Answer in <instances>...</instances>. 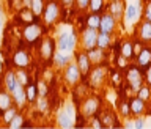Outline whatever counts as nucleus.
<instances>
[{
  "label": "nucleus",
  "mask_w": 151,
  "mask_h": 129,
  "mask_svg": "<svg viewBox=\"0 0 151 129\" xmlns=\"http://www.w3.org/2000/svg\"><path fill=\"white\" fill-rule=\"evenodd\" d=\"M57 126L66 128V129L76 126V112H74L73 102L65 104V106L58 110V115H57Z\"/></svg>",
  "instance_id": "obj_1"
},
{
  "label": "nucleus",
  "mask_w": 151,
  "mask_h": 129,
  "mask_svg": "<svg viewBox=\"0 0 151 129\" xmlns=\"http://www.w3.org/2000/svg\"><path fill=\"white\" fill-rule=\"evenodd\" d=\"M55 43H57V50L73 54L76 50V46H77V36H76L74 32H63Z\"/></svg>",
  "instance_id": "obj_2"
},
{
  "label": "nucleus",
  "mask_w": 151,
  "mask_h": 129,
  "mask_svg": "<svg viewBox=\"0 0 151 129\" xmlns=\"http://www.w3.org/2000/svg\"><path fill=\"white\" fill-rule=\"evenodd\" d=\"M60 13H61V8H60V3L57 0H49L46 5H44V9H42V19L47 25H55L60 19Z\"/></svg>",
  "instance_id": "obj_3"
},
{
  "label": "nucleus",
  "mask_w": 151,
  "mask_h": 129,
  "mask_svg": "<svg viewBox=\"0 0 151 129\" xmlns=\"http://www.w3.org/2000/svg\"><path fill=\"white\" fill-rule=\"evenodd\" d=\"M63 77H65V82L66 85H69V87H77L80 84V80H82V73H80L77 63L73 60L69 61L68 65L65 66V73H63Z\"/></svg>",
  "instance_id": "obj_4"
},
{
  "label": "nucleus",
  "mask_w": 151,
  "mask_h": 129,
  "mask_svg": "<svg viewBox=\"0 0 151 129\" xmlns=\"http://www.w3.org/2000/svg\"><path fill=\"white\" fill-rule=\"evenodd\" d=\"M107 77V69L104 65H96L94 68L90 69V73L87 76V80H88V85L91 88H99L101 85L104 84V80Z\"/></svg>",
  "instance_id": "obj_5"
},
{
  "label": "nucleus",
  "mask_w": 151,
  "mask_h": 129,
  "mask_svg": "<svg viewBox=\"0 0 151 129\" xmlns=\"http://www.w3.org/2000/svg\"><path fill=\"white\" fill-rule=\"evenodd\" d=\"M41 36H42V27L40 24H35V22L27 24L22 30V38L28 46H33L36 41H40Z\"/></svg>",
  "instance_id": "obj_6"
},
{
  "label": "nucleus",
  "mask_w": 151,
  "mask_h": 129,
  "mask_svg": "<svg viewBox=\"0 0 151 129\" xmlns=\"http://www.w3.org/2000/svg\"><path fill=\"white\" fill-rule=\"evenodd\" d=\"M126 80H127V84H129L132 92H137L145 82L142 69L139 68V66H129L127 71H126Z\"/></svg>",
  "instance_id": "obj_7"
},
{
  "label": "nucleus",
  "mask_w": 151,
  "mask_h": 129,
  "mask_svg": "<svg viewBox=\"0 0 151 129\" xmlns=\"http://www.w3.org/2000/svg\"><path fill=\"white\" fill-rule=\"evenodd\" d=\"M55 49H57V43L54 38H44V40H41L40 43V57L41 60L44 61H52L54 58V54H55Z\"/></svg>",
  "instance_id": "obj_8"
},
{
  "label": "nucleus",
  "mask_w": 151,
  "mask_h": 129,
  "mask_svg": "<svg viewBox=\"0 0 151 129\" xmlns=\"http://www.w3.org/2000/svg\"><path fill=\"white\" fill-rule=\"evenodd\" d=\"M98 33H99L98 28H91V27L83 28L82 36H80V43H82V49L83 50H90V49H93V47H96Z\"/></svg>",
  "instance_id": "obj_9"
},
{
  "label": "nucleus",
  "mask_w": 151,
  "mask_h": 129,
  "mask_svg": "<svg viewBox=\"0 0 151 129\" xmlns=\"http://www.w3.org/2000/svg\"><path fill=\"white\" fill-rule=\"evenodd\" d=\"M99 99L96 96H90V98H85L83 102H82V107H80V112L85 118H91L94 115H98L99 112Z\"/></svg>",
  "instance_id": "obj_10"
},
{
  "label": "nucleus",
  "mask_w": 151,
  "mask_h": 129,
  "mask_svg": "<svg viewBox=\"0 0 151 129\" xmlns=\"http://www.w3.org/2000/svg\"><path fill=\"white\" fill-rule=\"evenodd\" d=\"M76 63H77L80 73H82V79H87L90 69L93 68V63H91V60H90V57H88V52L87 50L77 52V55H76Z\"/></svg>",
  "instance_id": "obj_11"
},
{
  "label": "nucleus",
  "mask_w": 151,
  "mask_h": 129,
  "mask_svg": "<svg viewBox=\"0 0 151 129\" xmlns=\"http://www.w3.org/2000/svg\"><path fill=\"white\" fill-rule=\"evenodd\" d=\"M116 24L118 21L112 16L110 13H104L101 14V24H99V32H104V33H112L115 32L116 28Z\"/></svg>",
  "instance_id": "obj_12"
},
{
  "label": "nucleus",
  "mask_w": 151,
  "mask_h": 129,
  "mask_svg": "<svg viewBox=\"0 0 151 129\" xmlns=\"http://www.w3.org/2000/svg\"><path fill=\"white\" fill-rule=\"evenodd\" d=\"M32 61V57H30V52L25 50V49H19L14 52L13 55V65L16 68H27Z\"/></svg>",
  "instance_id": "obj_13"
},
{
  "label": "nucleus",
  "mask_w": 151,
  "mask_h": 129,
  "mask_svg": "<svg viewBox=\"0 0 151 129\" xmlns=\"http://www.w3.org/2000/svg\"><path fill=\"white\" fill-rule=\"evenodd\" d=\"M151 65V49L143 47L139 50V54H135V66H139L142 71H145Z\"/></svg>",
  "instance_id": "obj_14"
},
{
  "label": "nucleus",
  "mask_w": 151,
  "mask_h": 129,
  "mask_svg": "<svg viewBox=\"0 0 151 129\" xmlns=\"http://www.w3.org/2000/svg\"><path fill=\"white\" fill-rule=\"evenodd\" d=\"M3 84H5V88L8 90L9 93H14V90H16L19 85H22V84H19V80H17V76H16V71H6L3 76Z\"/></svg>",
  "instance_id": "obj_15"
},
{
  "label": "nucleus",
  "mask_w": 151,
  "mask_h": 129,
  "mask_svg": "<svg viewBox=\"0 0 151 129\" xmlns=\"http://www.w3.org/2000/svg\"><path fill=\"white\" fill-rule=\"evenodd\" d=\"M129 107H131V115H134V117L143 115L146 110V102L143 99H140L139 96H134L129 102Z\"/></svg>",
  "instance_id": "obj_16"
},
{
  "label": "nucleus",
  "mask_w": 151,
  "mask_h": 129,
  "mask_svg": "<svg viewBox=\"0 0 151 129\" xmlns=\"http://www.w3.org/2000/svg\"><path fill=\"white\" fill-rule=\"evenodd\" d=\"M139 40L140 43H143V44H148V43H151V22L148 21H143L139 25Z\"/></svg>",
  "instance_id": "obj_17"
},
{
  "label": "nucleus",
  "mask_w": 151,
  "mask_h": 129,
  "mask_svg": "<svg viewBox=\"0 0 151 129\" xmlns=\"http://www.w3.org/2000/svg\"><path fill=\"white\" fill-rule=\"evenodd\" d=\"M109 13H110L116 21L123 19V14H124V5H123L121 0H110V3H109Z\"/></svg>",
  "instance_id": "obj_18"
},
{
  "label": "nucleus",
  "mask_w": 151,
  "mask_h": 129,
  "mask_svg": "<svg viewBox=\"0 0 151 129\" xmlns=\"http://www.w3.org/2000/svg\"><path fill=\"white\" fill-rule=\"evenodd\" d=\"M13 101L17 106V109H22L27 102V93H25V87L24 85H19V87L14 90V93H11Z\"/></svg>",
  "instance_id": "obj_19"
},
{
  "label": "nucleus",
  "mask_w": 151,
  "mask_h": 129,
  "mask_svg": "<svg viewBox=\"0 0 151 129\" xmlns=\"http://www.w3.org/2000/svg\"><path fill=\"white\" fill-rule=\"evenodd\" d=\"M13 106H16V104L13 101L11 93H9L6 88L0 90V113H3L5 110H8V109L13 107Z\"/></svg>",
  "instance_id": "obj_20"
},
{
  "label": "nucleus",
  "mask_w": 151,
  "mask_h": 129,
  "mask_svg": "<svg viewBox=\"0 0 151 129\" xmlns=\"http://www.w3.org/2000/svg\"><path fill=\"white\" fill-rule=\"evenodd\" d=\"M73 61V55L71 54H66V52H60V50H55L54 54V58H52V63L58 68H65L66 65Z\"/></svg>",
  "instance_id": "obj_21"
},
{
  "label": "nucleus",
  "mask_w": 151,
  "mask_h": 129,
  "mask_svg": "<svg viewBox=\"0 0 151 129\" xmlns=\"http://www.w3.org/2000/svg\"><path fill=\"white\" fill-rule=\"evenodd\" d=\"M139 3H129L127 8H124V14H123V19L127 22V24H132L139 17Z\"/></svg>",
  "instance_id": "obj_22"
},
{
  "label": "nucleus",
  "mask_w": 151,
  "mask_h": 129,
  "mask_svg": "<svg viewBox=\"0 0 151 129\" xmlns=\"http://www.w3.org/2000/svg\"><path fill=\"white\" fill-rule=\"evenodd\" d=\"M126 61L132 60L135 57V44L132 41H124L121 46V54H120Z\"/></svg>",
  "instance_id": "obj_23"
},
{
  "label": "nucleus",
  "mask_w": 151,
  "mask_h": 129,
  "mask_svg": "<svg viewBox=\"0 0 151 129\" xmlns=\"http://www.w3.org/2000/svg\"><path fill=\"white\" fill-rule=\"evenodd\" d=\"M112 44V33H104V32H99L98 33V41H96V47L99 49H109Z\"/></svg>",
  "instance_id": "obj_24"
},
{
  "label": "nucleus",
  "mask_w": 151,
  "mask_h": 129,
  "mask_svg": "<svg viewBox=\"0 0 151 129\" xmlns=\"http://www.w3.org/2000/svg\"><path fill=\"white\" fill-rule=\"evenodd\" d=\"M35 14H33V11L30 9V6H22L21 11H19V21L24 22L27 25V24H32L33 21H35Z\"/></svg>",
  "instance_id": "obj_25"
},
{
  "label": "nucleus",
  "mask_w": 151,
  "mask_h": 129,
  "mask_svg": "<svg viewBox=\"0 0 151 129\" xmlns=\"http://www.w3.org/2000/svg\"><path fill=\"white\" fill-rule=\"evenodd\" d=\"M87 52H88V57H90V60H91V63H94V65H99L104 58H106L104 49H99V47H93V49H90Z\"/></svg>",
  "instance_id": "obj_26"
},
{
  "label": "nucleus",
  "mask_w": 151,
  "mask_h": 129,
  "mask_svg": "<svg viewBox=\"0 0 151 129\" xmlns=\"http://www.w3.org/2000/svg\"><path fill=\"white\" fill-rule=\"evenodd\" d=\"M104 5H106V0H90L88 9H90L91 13L101 14V13L104 11Z\"/></svg>",
  "instance_id": "obj_27"
},
{
  "label": "nucleus",
  "mask_w": 151,
  "mask_h": 129,
  "mask_svg": "<svg viewBox=\"0 0 151 129\" xmlns=\"http://www.w3.org/2000/svg\"><path fill=\"white\" fill-rule=\"evenodd\" d=\"M25 93H27V101L28 102H35L38 98V87L36 84H28L25 87Z\"/></svg>",
  "instance_id": "obj_28"
},
{
  "label": "nucleus",
  "mask_w": 151,
  "mask_h": 129,
  "mask_svg": "<svg viewBox=\"0 0 151 129\" xmlns=\"http://www.w3.org/2000/svg\"><path fill=\"white\" fill-rule=\"evenodd\" d=\"M44 5H46L44 0H32L30 2V9L33 11L35 16H41L42 9H44Z\"/></svg>",
  "instance_id": "obj_29"
},
{
  "label": "nucleus",
  "mask_w": 151,
  "mask_h": 129,
  "mask_svg": "<svg viewBox=\"0 0 151 129\" xmlns=\"http://www.w3.org/2000/svg\"><path fill=\"white\" fill-rule=\"evenodd\" d=\"M99 24H101V14L91 13V14H88V16H87V27L98 28V30H99Z\"/></svg>",
  "instance_id": "obj_30"
},
{
  "label": "nucleus",
  "mask_w": 151,
  "mask_h": 129,
  "mask_svg": "<svg viewBox=\"0 0 151 129\" xmlns=\"http://www.w3.org/2000/svg\"><path fill=\"white\" fill-rule=\"evenodd\" d=\"M16 76H17V80L19 84H22L24 87H27L28 84H30V77H28V73L24 68H17L16 71Z\"/></svg>",
  "instance_id": "obj_31"
},
{
  "label": "nucleus",
  "mask_w": 151,
  "mask_h": 129,
  "mask_svg": "<svg viewBox=\"0 0 151 129\" xmlns=\"http://www.w3.org/2000/svg\"><path fill=\"white\" fill-rule=\"evenodd\" d=\"M19 112V109H17V106H13V107H9L8 110H5L2 115H3V121H5V125L8 126V123L13 120L14 117H16V113Z\"/></svg>",
  "instance_id": "obj_32"
},
{
  "label": "nucleus",
  "mask_w": 151,
  "mask_h": 129,
  "mask_svg": "<svg viewBox=\"0 0 151 129\" xmlns=\"http://www.w3.org/2000/svg\"><path fill=\"white\" fill-rule=\"evenodd\" d=\"M135 93H137V96H139L140 99H143L145 102L151 98V90H150L148 85H142V87H140L139 90H137Z\"/></svg>",
  "instance_id": "obj_33"
},
{
  "label": "nucleus",
  "mask_w": 151,
  "mask_h": 129,
  "mask_svg": "<svg viewBox=\"0 0 151 129\" xmlns=\"http://www.w3.org/2000/svg\"><path fill=\"white\" fill-rule=\"evenodd\" d=\"M24 120H25V118H24V115L22 113H16V117L13 118L11 121L8 123V128H11V129H16V128H22V125H24Z\"/></svg>",
  "instance_id": "obj_34"
},
{
  "label": "nucleus",
  "mask_w": 151,
  "mask_h": 129,
  "mask_svg": "<svg viewBox=\"0 0 151 129\" xmlns=\"http://www.w3.org/2000/svg\"><path fill=\"white\" fill-rule=\"evenodd\" d=\"M118 109H120V113L121 117H129L131 115V107H129V102H120L118 104Z\"/></svg>",
  "instance_id": "obj_35"
},
{
  "label": "nucleus",
  "mask_w": 151,
  "mask_h": 129,
  "mask_svg": "<svg viewBox=\"0 0 151 129\" xmlns=\"http://www.w3.org/2000/svg\"><path fill=\"white\" fill-rule=\"evenodd\" d=\"M143 19L145 21L151 22V0L145 3V8H143Z\"/></svg>",
  "instance_id": "obj_36"
},
{
  "label": "nucleus",
  "mask_w": 151,
  "mask_h": 129,
  "mask_svg": "<svg viewBox=\"0 0 151 129\" xmlns=\"http://www.w3.org/2000/svg\"><path fill=\"white\" fill-rule=\"evenodd\" d=\"M36 87H38V94L40 96H47V87L44 82H38Z\"/></svg>",
  "instance_id": "obj_37"
},
{
  "label": "nucleus",
  "mask_w": 151,
  "mask_h": 129,
  "mask_svg": "<svg viewBox=\"0 0 151 129\" xmlns=\"http://www.w3.org/2000/svg\"><path fill=\"white\" fill-rule=\"evenodd\" d=\"M134 128H145V118H142V115H137V118H134L132 121Z\"/></svg>",
  "instance_id": "obj_38"
},
{
  "label": "nucleus",
  "mask_w": 151,
  "mask_h": 129,
  "mask_svg": "<svg viewBox=\"0 0 151 129\" xmlns=\"http://www.w3.org/2000/svg\"><path fill=\"white\" fill-rule=\"evenodd\" d=\"M76 3H77V8L80 9V11H87L88 5H90V0H76Z\"/></svg>",
  "instance_id": "obj_39"
},
{
  "label": "nucleus",
  "mask_w": 151,
  "mask_h": 129,
  "mask_svg": "<svg viewBox=\"0 0 151 129\" xmlns=\"http://www.w3.org/2000/svg\"><path fill=\"white\" fill-rule=\"evenodd\" d=\"M143 79H145V82L148 84V85H151V65L145 69V77Z\"/></svg>",
  "instance_id": "obj_40"
},
{
  "label": "nucleus",
  "mask_w": 151,
  "mask_h": 129,
  "mask_svg": "<svg viewBox=\"0 0 151 129\" xmlns=\"http://www.w3.org/2000/svg\"><path fill=\"white\" fill-rule=\"evenodd\" d=\"M60 2H61V5H63V6L69 8V6H73V5H74L76 0H60Z\"/></svg>",
  "instance_id": "obj_41"
},
{
  "label": "nucleus",
  "mask_w": 151,
  "mask_h": 129,
  "mask_svg": "<svg viewBox=\"0 0 151 129\" xmlns=\"http://www.w3.org/2000/svg\"><path fill=\"white\" fill-rule=\"evenodd\" d=\"M3 28H5V19H3V16H0V35H2Z\"/></svg>",
  "instance_id": "obj_42"
},
{
  "label": "nucleus",
  "mask_w": 151,
  "mask_h": 129,
  "mask_svg": "<svg viewBox=\"0 0 151 129\" xmlns=\"http://www.w3.org/2000/svg\"><path fill=\"white\" fill-rule=\"evenodd\" d=\"M30 2H32V0H22L24 6H30Z\"/></svg>",
  "instance_id": "obj_43"
}]
</instances>
